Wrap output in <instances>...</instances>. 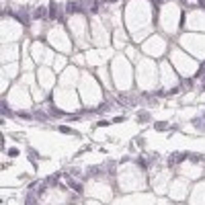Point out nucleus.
<instances>
[{
    "mask_svg": "<svg viewBox=\"0 0 205 205\" xmlns=\"http://www.w3.org/2000/svg\"><path fill=\"white\" fill-rule=\"evenodd\" d=\"M13 19L19 20L23 27H29V25H31V20H33V13H29V6H20V8L14 10Z\"/></svg>",
    "mask_w": 205,
    "mask_h": 205,
    "instance_id": "nucleus-1",
    "label": "nucleus"
},
{
    "mask_svg": "<svg viewBox=\"0 0 205 205\" xmlns=\"http://www.w3.org/2000/svg\"><path fill=\"white\" fill-rule=\"evenodd\" d=\"M184 160H189V154H187V152H174V154H170V156L166 158V166H168V168H174L178 164H183Z\"/></svg>",
    "mask_w": 205,
    "mask_h": 205,
    "instance_id": "nucleus-2",
    "label": "nucleus"
},
{
    "mask_svg": "<svg viewBox=\"0 0 205 205\" xmlns=\"http://www.w3.org/2000/svg\"><path fill=\"white\" fill-rule=\"evenodd\" d=\"M64 181H66V184H68V187L76 193V195H82V193H84V184L78 183L76 178H72L70 174H64Z\"/></svg>",
    "mask_w": 205,
    "mask_h": 205,
    "instance_id": "nucleus-3",
    "label": "nucleus"
},
{
    "mask_svg": "<svg viewBox=\"0 0 205 205\" xmlns=\"http://www.w3.org/2000/svg\"><path fill=\"white\" fill-rule=\"evenodd\" d=\"M47 13H49V8L37 6V8L33 10V20H45V19H47Z\"/></svg>",
    "mask_w": 205,
    "mask_h": 205,
    "instance_id": "nucleus-4",
    "label": "nucleus"
},
{
    "mask_svg": "<svg viewBox=\"0 0 205 205\" xmlns=\"http://www.w3.org/2000/svg\"><path fill=\"white\" fill-rule=\"evenodd\" d=\"M76 13H84L82 6H80V2H78V0L68 2V4H66V14H76Z\"/></svg>",
    "mask_w": 205,
    "mask_h": 205,
    "instance_id": "nucleus-5",
    "label": "nucleus"
},
{
    "mask_svg": "<svg viewBox=\"0 0 205 205\" xmlns=\"http://www.w3.org/2000/svg\"><path fill=\"white\" fill-rule=\"evenodd\" d=\"M62 14L58 13V4H55V0H51L49 2V13H47V19L49 20H60Z\"/></svg>",
    "mask_w": 205,
    "mask_h": 205,
    "instance_id": "nucleus-6",
    "label": "nucleus"
},
{
    "mask_svg": "<svg viewBox=\"0 0 205 205\" xmlns=\"http://www.w3.org/2000/svg\"><path fill=\"white\" fill-rule=\"evenodd\" d=\"M49 119H51V115H47V113H43V111H33V121H37V123H47Z\"/></svg>",
    "mask_w": 205,
    "mask_h": 205,
    "instance_id": "nucleus-7",
    "label": "nucleus"
},
{
    "mask_svg": "<svg viewBox=\"0 0 205 205\" xmlns=\"http://www.w3.org/2000/svg\"><path fill=\"white\" fill-rule=\"evenodd\" d=\"M90 174V177H101V174H105V170H102V166H90L88 170H86Z\"/></svg>",
    "mask_w": 205,
    "mask_h": 205,
    "instance_id": "nucleus-8",
    "label": "nucleus"
},
{
    "mask_svg": "<svg viewBox=\"0 0 205 205\" xmlns=\"http://www.w3.org/2000/svg\"><path fill=\"white\" fill-rule=\"evenodd\" d=\"M25 205H37V195L29 191L27 195H25Z\"/></svg>",
    "mask_w": 205,
    "mask_h": 205,
    "instance_id": "nucleus-9",
    "label": "nucleus"
},
{
    "mask_svg": "<svg viewBox=\"0 0 205 205\" xmlns=\"http://www.w3.org/2000/svg\"><path fill=\"white\" fill-rule=\"evenodd\" d=\"M58 131L64 133V136H76V131L72 127H68V125H58Z\"/></svg>",
    "mask_w": 205,
    "mask_h": 205,
    "instance_id": "nucleus-10",
    "label": "nucleus"
},
{
    "mask_svg": "<svg viewBox=\"0 0 205 205\" xmlns=\"http://www.w3.org/2000/svg\"><path fill=\"white\" fill-rule=\"evenodd\" d=\"M150 119H152V115L148 113V111H140V113H137V121L140 123H148Z\"/></svg>",
    "mask_w": 205,
    "mask_h": 205,
    "instance_id": "nucleus-11",
    "label": "nucleus"
},
{
    "mask_svg": "<svg viewBox=\"0 0 205 205\" xmlns=\"http://www.w3.org/2000/svg\"><path fill=\"white\" fill-rule=\"evenodd\" d=\"M154 129L156 131H166V129H170V125H168L166 121H156L154 123Z\"/></svg>",
    "mask_w": 205,
    "mask_h": 205,
    "instance_id": "nucleus-12",
    "label": "nucleus"
},
{
    "mask_svg": "<svg viewBox=\"0 0 205 205\" xmlns=\"http://www.w3.org/2000/svg\"><path fill=\"white\" fill-rule=\"evenodd\" d=\"M27 158H29V162H33V164H35V160L39 158V152L33 150V148H29V150H27Z\"/></svg>",
    "mask_w": 205,
    "mask_h": 205,
    "instance_id": "nucleus-13",
    "label": "nucleus"
},
{
    "mask_svg": "<svg viewBox=\"0 0 205 205\" xmlns=\"http://www.w3.org/2000/svg\"><path fill=\"white\" fill-rule=\"evenodd\" d=\"M189 160H191L193 164H199V162H203V156H201V154H189Z\"/></svg>",
    "mask_w": 205,
    "mask_h": 205,
    "instance_id": "nucleus-14",
    "label": "nucleus"
},
{
    "mask_svg": "<svg viewBox=\"0 0 205 205\" xmlns=\"http://www.w3.org/2000/svg\"><path fill=\"white\" fill-rule=\"evenodd\" d=\"M6 154L10 158H17V156H19V148H10V150H6Z\"/></svg>",
    "mask_w": 205,
    "mask_h": 205,
    "instance_id": "nucleus-15",
    "label": "nucleus"
},
{
    "mask_svg": "<svg viewBox=\"0 0 205 205\" xmlns=\"http://www.w3.org/2000/svg\"><path fill=\"white\" fill-rule=\"evenodd\" d=\"M125 119H127L125 115H119V117H113V119H111V123H123Z\"/></svg>",
    "mask_w": 205,
    "mask_h": 205,
    "instance_id": "nucleus-16",
    "label": "nucleus"
},
{
    "mask_svg": "<svg viewBox=\"0 0 205 205\" xmlns=\"http://www.w3.org/2000/svg\"><path fill=\"white\" fill-rule=\"evenodd\" d=\"M70 174H72V177H80L82 170H80V168H70Z\"/></svg>",
    "mask_w": 205,
    "mask_h": 205,
    "instance_id": "nucleus-17",
    "label": "nucleus"
},
{
    "mask_svg": "<svg viewBox=\"0 0 205 205\" xmlns=\"http://www.w3.org/2000/svg\"><path fill=\"white\" fill-rule=\"evenodd\" d=\"M96 125H99V127H107V125H111V121H107V119H101Z\"/></svg>",
    "mask_w": 205,
    "mask_h": 205,
    "instance_id": "nucleus-18",
    "label": "nucleus"
},
{
    "mask_svg": "<svg viewBox=\"0 0 205 205\" xmlns=\"http://www.w3.org/2000/svg\"><path fill=\"white\" fill-rule=\"evenodd\" d=\"M37 184H39V183H37V181H33V183L27 184V189H29V191H35V189H37Z\"/></svg>",
    "mask_w": 205,
    "mask_h": 205,
    "instance_id": "nucleus-19",
    "label": "nucleus"
},
{
    "mask_svg": "<svg viewBox=\"0 0 205 205\" xmlns=\"http://www.w3.org/2000/svg\"><path fill=\"white\" fill-rule=\"evenodd\" d=\"M102 2H105V4H117L119 0H102Z\"/></svg>",
    "mask_w": 205,
    "mask_h": 205,
    "instance_id": "nucleus-20",
    "label": "nucleus"
},
{
    "mask_svg": "<svg viewBox=\"0 0 205 205\" xmlns=\"http://www.w3.org/2000/svg\"><path fill=\"white\" fill-rule=\"evenodd\" d=\"M197 4H199V6H201V8H205V0H199Z\"/></svg>",
    "mask_w": 205,
    "mask_h": 205,
    "instance_id": "nucleus-21",
    "label": "nucleus"
},
{
    "mask_svg": "<svg viewBox=\"0 0 205 205\" xmlns=\"http://www.w3.org/2000/svg\"><path fill=\"white\" fill-rule=\"evenodd\" d=\"M201 92H205V80H203V84H201Z\"/></svg>",
    "mask_w": 205,
    "mask_h": 205,
    "instance_id": "nucleus-22",
    "label": "nucleus"
},
{
    "mask_svg": "<svg viewBox=\"0 0 205 205\" xmlns=\"http://www.w3.org/2000/svg\"><path fill=\"white\" fill-rule=\"evenodd\" d=\"M154 2H168V0H154Z\"/></svg>",
    "mask_w": 205,
    "mask_h": 205,
    "instance_id": "nucleus-23",
    "label": "nucleus"
},
{
    "mask_svg": "<svg viewBox=\"0 0 205 205\" xmlns=\"http://www.w3.org/2000/svg\"><path fill=\"white\" fill-rule=\"evenodd\" d=\"M203 64H205V62H203Z\"/></svg>",
    "mask_w": 205,
    "mask_h": 205,
    "instance_id": "nucleus-24",
    "label": "nucleus"
}]
</instances>
